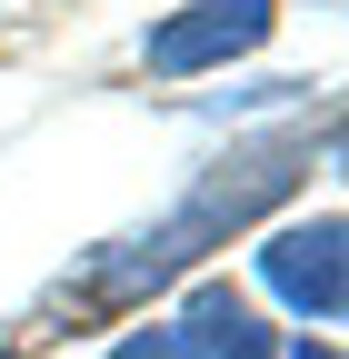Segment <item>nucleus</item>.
Here are the masks:
<instances>
[{
  "label": "nucleus",
  "instance_id": "obj_1",
  "mask_svg": "<svg viewBox=\"0 0 349 359\" xmlns=\"http://www.w3.org/2000/svg\"><path fill=\"white\" fill-rule=\"evenodd\" d=\"M299 170H310V130H280V140H240V150L210 170L180 210L160 219V230L110 240L90 269H80V290H60V309H130L140 290L180 280L200 250H220V240H230V230H249V219L270 210L280 190H299Z\"/></svg>",
  "mask_w": 349,
  "mask_h": 359
},
{
  "label": "nucleus",
  "instance_id": "obj_3",
  "mask_svg": "<svg viewBox=\"0 0 349 359\" xmlns=\"http://www.w3.org/2000/svg\"><path fill=\"white\" fill-rule=\"evenodd\" d=\"M349 230H339V210H320V219H289V230H270L259 240V280H270L310 330H329L339 309H349Z\"/></svg>",
  "mask_w": 349,
  "mask_h": 359
},
{
  "label": "nucleus",
  "instance_id": "obj_5",
  "mask_svg": "<svg viewBox=\"0 0 349 359\" xmlns=\"http://www.w3.org/2000/svg\"><path fill=\"white\" fill-rule=\"evenodd\" d=\"M110 359H180V339H170V320H150V330H130Z\"/></svg>",
  "mask_w": 349,
  "mask_h": 359
},
{
  "label": "nucleus",
  "instance_id": "obj_2",
  "mask_svg": "<svg viewBox=\"0 0 349 359\" xmlns=\"http://www.w3.org/2000/svg\"><path fill=\"white\" fill-rule=\"evenodd\" d=\"M270 30H280V0H180V11H160V20H150L140 60H150L160 80H200V70L249 60Z\"/></svg>",
  "mask_w": 349,
  "mask_h": 359
},
{
  "label": "nucleus",
  "instance_id": "obj_6",
  "mask_svg": "<svg viewBox=\"0 0 349 359\" xmlns=\"http://www.w3.org/2000/svg\"><path fill=\"white\" fill-rule=\"evenodd\" d=\"M289 359H339V349H329V339H299V349H289Z\"/></svg>",
  "mask_w": 349,
  "mask_h": 359
},
{
  "label": "nucleus",
  "instance_id": "obj_4",
  "mask_svg": "<svg viewBox=\"0 0 349 359\" xmlns=\"http://www.w3.org/2000/svg\"><path fill=\"white\" fill-rule=\"evenodd\" d=\"M170 339H180V359H280V339L259 330V309H249L230 280H200L190 309L170 320Z\"/></svg>",
  "mask_w": 349,
  "mask_h": 359
}]
</instances>
